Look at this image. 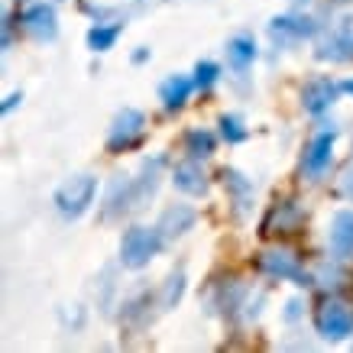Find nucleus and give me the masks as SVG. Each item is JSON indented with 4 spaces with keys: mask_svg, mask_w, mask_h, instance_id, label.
Instances as JSON below:
<instances>
[{
    "mask_svg": "<svg viewBox=\"0 0 353 353\" xmlns=\"http://www.w3.org/2000/svg\"><path fill=\"white\" fill-rule=\"evenodd\" d=\"M159 227H130L123 240H120V263L127 269H143L150 266V259L162 250Z\"/></svg>",
    "mask_w": 353,
    "mask_h": 353,
    "instance_id": "nucleus-1",
    "label": "nucleus"
},
{
    "mask_svg": "<svg viewBox=\"0 0 353 353\" xmlns=\"http://www.w3.org/2000/svg\"><path fill=\"white\" fill-rule=\"evenodd\" d=\"M97 194V179L94 175H75V179H68L55 188L52 201L59 208V214L62 217H81L91 208Z\"/></svg>",
    "mask_w": 353,
    "mask_h": 353,
    "instance_id": "nucleus-2",
    "label": "nucleus"
},
{
    "mask_svg": "<svg viewBox=\"0 0 353 353\" xmlns=\"http://www.w3.org/2000/svg\"><path fill=\"white\" fill-rule=\"evenodd\" d=\"M334 143H337V130H321L311 137V143L305 146V159H301V172L308 175V182H321L331 172Z\"/></svg>",
    "mask_w": 353,
    "mask_h": 353,
    "instance_id": "nucleus-3",
    "label": "nucleus"
},
{
    "mask_svg": "<svg viewBox=\"0 0 353 353\" xmlns=\"http://www.w3.org/2000/svg\"><path fill=\"white\" fill-rule=\"evenodd\" d=\"M318 334L324 341H347L353 334V308L341 299H327L318 311Z\"/></svg>",
    "mask_w": 353,
    "mask_h": 353,
    "instance_id": "nucleus-4",
    "label": "nucleus"
},
{
    "mask_svg": "<svg viewBox=\"0 0 353 353\" xmlns=\"http://www.w3.org/2000/svg\"><path fill=\"white\" fill-rule=\"evenodd\" d=\"M143 127H146V117H143V110L137 108H123L114 117L110 123V137H108V150L110 152H120V150H130L139 137H143Z\"/></svg>",
    "mask_w": 353,
    "mask_h": 353,
    "instance_id": "nucleus-5",
    "label": "nucleus"
},
{
    "mask_svg": "<svg viewBox=\"0 0 353 353\" xmlns=\"http://www.w3.org/2000/svg\"><path fill=\"white\" fill-rule=\"evenodd\" d=\"M259 269L272 279H289L295 285H311V279H308V272L301 269L299 256L289 253V250H269V253H263V256H259Z\"/></svg>",
    "mask_w": 353,
    "mask_h": 353,
    "instance_id": "nucleus-6",
    "label": "nucleus"
},
{
    "mask_svg": "<svg viewBox=\"0 0 353 353\" xmlns=\"http://www.w3.org/2000/svg\"><path fill=\"white\" fill-rule=\"evenodd\" d=\"M341 91H343V88L337 85V81H331L327 75L311 78L308 85L301 88V108L318 117V114H324V110H327L334 101H337V94H341Z\"/></svg>",
    "mask_w": 353,
    "mask_h": 353,
    "instance_id": "nucleus-7",
    "label": "nucleus"
},
{
    "mask_svg": "<svg viewBox=\"0 0 353 353\" xmlns=\"http://www.w3.org/2000/svg\"><path fill=\"white\" fill-rule=\"evenodd\" d=\"M23 26L39 43H52L55 36H59V20H55V10L49 3H32L30 10L23 13Z\"/></svg>",
    "mask_w": 353,
    "mask_h": 353,
    "instance_id": "nucleus-8",
    "label": "nucleus"
},
{
    "mask_svg": "<svg viewBox=\"0 0 353 353\" xmlns=\"http://www.w3.org/2000/svg\"><path fill=\"white\" fill-rule=\"evenodd\" d=\"M327 240H331V253L337 259H350L353 256V211L343 208L331 217V230H327Z\"/></svg>",
    "mask_w": 353,
    "mask_h": 353,
    "instance_id": "nucleus-9",
    "label": "nucleus"
},
{
    "mask_svg": "<svg viewBox=\"0 0 353 353\" xmlns=\"http://www.w3.org/2000/svg\"><path fill=\"white\" fill-rule=\"evenodd\" d=\"M194 221H198V211L194 208H188V204H172V208H165L159 217V234L165 236V240H175V236L188 234L194 227Z\"/></svg>",
    "mask_w": 353,
    "mask_h": 353,
    "instance_id": "nucleus-10",
    "label": "nucleus"
},
{
    "mask_svg": "<svg viewBox=\"0 0 353 353\" xmlns=\"http://www.w3.org/2000/svg\"><path fill=\"white\" fill-rule=\"evenodd\" d=\"M314 32V23L311 20H299V17H276L269 23V36L276 46H295L301 43L305 36Z\"/></svg>",
    "mask_w": 353,
    "mask_h": 353,
    "instance_id": "nucleus-11",
    "label": "nucleus"
},
{
    "mask_svg": "<svg viewBox=\"0 0 353 353\" xmlns=\"http://www.w3.org/2000/svg\"><path fill=\"white\" fill-rule=\"evenodd\" d=\"M194 91V78L188 75H169L159 85V101L165 104V110H182L185 101L192 97Z\"/></svg>",
    "mask_w": 353,
    "mask_h": 353,
    "instance_id": "nucleus-12",
    "label": "nucleus"
},
{
    "mask_svg": "<svg viewBox=\"0 0 353 353\" xmlns=\"http://www.w3.org/2000/svg\"><path fill=\"white\" fill-rule=\"evenodd\" d=\"M172 182H175V188L185 192V194H204L208 192V175L201 172L198 159L175 165V169H172Z\"/></svg>",
    "mask_w": 353,
    "mask_h": 353,
    "instance_id": "nucleus-13",
    "label": "nucleus"
},
{
    "mask_svg": "<svg viewBox=\"0 0 353 353\" xmlns=\"http://www.w3.org/2000/svg\"><path fill=\"white\" fill-rule=\"evenodd\" d=\"M256 59V39L250 32H236L234 39H227V62L234 72H246Z\"/></svg>",
    "mask_w": 353,
    "mask_h": 353,
    "instance_id": "nucleus-14",
    "label": "nucleus"
},
{
    "mask_svg": "<svg viewBox=\"0 0 353 353\" xmlns=\"http://www.w3.org/2000/svg\"><path fill=\"white\" fill-rule=\"evenodd\" d=\"M159 172H162V159H152L143 165L139 179H133V208H143V204L156 194V188H159Z\"/></svg>",
    "mask_w": 353,
    "mask_h": 353,
    "instance_id": "nucleus-15",
    "label": "nucleus"
},
{
    "mask_svg": "<svg viewBox=\"0 0 353 353\" xmlns=\"http://www.w3.org/2000/svg\"><path fill=\"white\" fill-rule=\"evenodd\" d=\"M120 32H123V23H97V26H91L88 30V49L91 52H110L114 46H117Z\"/></svg>",
    "mask_w": 353,
    "mask_h": 353,
    "instance_id": "nucleus-16",
    "label": "nucleus"
},
{
    "mask_svg": "<svg viewBox=\"0 0 353 353\" xmlns=\"http://www.w3.org/2000/svg\"><path fill=\"white\" fill-rule=\"evenodd\" d=\"M185 150H188L192 159L214 156V133H211V130H188V133H185Z\"/></svg>",
    "mask_w": 353,
    "mask_h": 353,
    "instance_id": "nucleus-17",
    "label": "nucleus"
},
{
    "mask_svg": "<svg viewBox=\"0 0 353 353\" xmlns=\"http://www.w3.org/2000/svg\"><path fill=\"white\" fill-rule=\"evenodd\" d=\"M221 179H224V185L234 192L236 204H240V208H246V204H250V194H253V182H250L246 175H240L236 169H224V172H221Z\"/></svg>",
    "mask_w": 353,
    "mask_h": 353,
    "instance_id": "nucleus-18",
    "label": "nucleus"
},
{
    "mask_svg": "<svg viewBox=\"0 0 353 353\" xmlns=\"http://www.w3.org/2000/svg\"><path fill=\"white\" fill-rule=\"evenodd\" d=\"M185 295V269H175L169 279H165V285H162V299L159 305L162 308H175Z\"/></svg>",
    "mask_w": 353,
    "mask_h": 353,
    "instance_id": "nucleus-19",
    "label": "nucleus"
},
{
    "mask_svg": "<svg viewBox=\"0 0 353 353\" xmlns=\"http://www.w3.org/2000/svg\"><path fill=\"white\" fill-rule=\"evenodd\" d=\"M221 137H224L230 146H236V143H243V139L250 137V130L243 127V120L236 117V114H224V117H221Z\"/></svg>",
    "mask_w": 353,
    "mask_h": 353,
    "instance_id": "nucleus-20",
    "label": "nucleus"
},
{
    "mask_svg": "<svg viewBox=\"0 0 353 353\" xmlns=\"http://www.w3.org/2000/svg\"><path fill=\"white\" fill-rule=\"evenodd\" d=\"M217 78H221V65L217 62H198L194 65V88H198V91L214 88Z\"/></svg>",
    "mask_w": 353,
    "mask_h": 353,
    "instance_id": "nucleus-21",
    "label": "nucleus"
},
{
    "mask_svg": "<svg viewBox=\"0 0 353 353\" xmlns=\"http://www.w3.org/2000/svg\"><path fill=\"white\" fill-rule=\"evenodd\" d=\"M23 101V94L20 91H13V94H7V101H3V104H0V110H3V114H10L13 108H17V104H20Z\"/></svg>",
    "mask_w": 353,
    "mask_h": 353,
    "instance_id": "nucleus-22",
    "label": "nucleus"
},
{
    "mask_svg": "<svg viewBox=\"0 0 353 353\" xmlns=\"http://www.w3.org/2000/svg\"><path fill=\"white\" fill-rule=\"evenodd\" d=\"M146 59H150V49H146V46H139L137 52H133V65H143Z\"/></svg>",
    "mask_w": 353,
    "mask_h": 353,
    "instance_id": "nucleus-23",
    "label": "nucleus"
},
{
    "mask_svg": "<svg viewBox=\"0 0 353 353\" xmlns=\"http://www.w3.org/2000/svg\"><path fill=\"white\" fill-rule=\"evenodd\" d=\"M299 301H289V311H285V314H289V321H295V318H299Z\"/></svg>",
    "mask_w": 353,
    "mask_h": 353,
    "instance_id": "nucleus-24",
    "label": "nucleus"
},
{
    "mask_svg": "<svg viewBox=\"0 0 353 353\" xmlns=\"http://www.w3.org/2000/svg\"><path fill=\"white\" fill-rule=\"evenodd\" d=\"M341 88H343V91H347V94H353V78H347V81H343Z\"/></svg>",
    "mask_w": 353,
    "mask_h": 353,
    "instance_id": "nucleus-25",
    "label": "nucleus"
}]
</instances>
